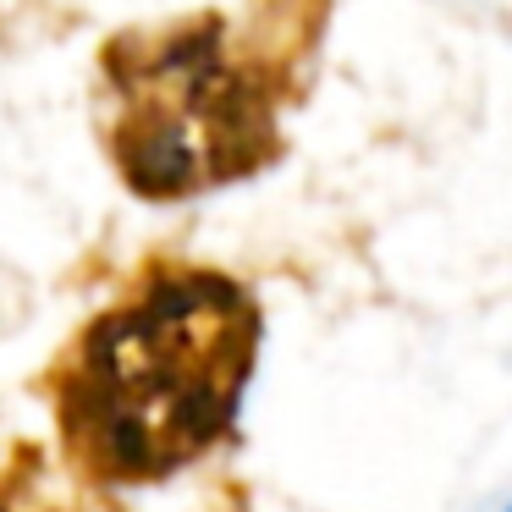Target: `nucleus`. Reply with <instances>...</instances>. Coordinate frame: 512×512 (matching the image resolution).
Wrapping results in <instances>:
<instances>
[{"label": "nucleus", "mask_w": 512, "mask_h": 512, "mask_svg": "<svg viewBox=\"0 0 512 512\" xmlns=\"http://www.w3.org/2000/svg\"><path fill=\"white\" fill-rule=\"evenodd\" d=\"M314 0H265L254 17L193 12L100 45V138L116 177L149 204L199 199L281 155Z\"/></svg>", "instance_id": "obj_2"}, {"label": "nucleus", "mask_w": 512, "mask_h": 512, "mask_svg": "<svg viewBox=\"0 0 512 512\" xmlns=\"http://www.w3.org/2000/svg\"><path fill=\"white\" fill-rule=\"evenodd\" d=\"M501 512H512V507H501Z\"/></svg>", "instance_id": "obj_3"}, {"label": "nucleus", "mask_w": 512, "mask_h": 512, "mask_svg": "<svg viewBox=\"0 0 512 512\" xmlns=\"http://www.w3.org/2000/svg\"><path fill=\"white\" fill-rule=\"evenodd\" d=\"M259 336V298L237 276L149 259L45 369L61 457L105 490L182 474L232 435Z\"/></svg>", "instance_id": "obj_1"}]
</instances>
